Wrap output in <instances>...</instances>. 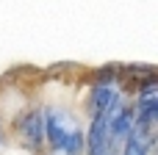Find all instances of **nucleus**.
Segmentation results:
<instances>
[{"label": "nucleus", "instance_id": "f257e3e1", "mask_svg": "<svg viewBox=\"0 0 158 155\" xmlns=\"http://www.w3.org/2000/svg\"><path fill=\"white\" fill-rule=\"evenodd\" d=\"M42 130L50 141L53 150L64 155H81L83 150V136H81V128L75 125V119L58 108H50L42 119Z\"/></svg>", "mask_w": 158, "mask_h": 155}, {"label": "nucleus", "instance_id": "f03ea898", "mask_svg": "<svg viewBox=\"0 0 158 155\" xmlns=\"http://www.w3.org/2000/svg\"><path fill=\"white\" fill-rule=\"evenodd\" d=\"M156 116H158V89L156 86H147L142 92V97H139V108H136V119L133 122H136V128H142V130L150 133Z\"/></svg>", "mask_w": 158, "mask_h": 155}, {"label": "nucleus", "instance_id": "7ed1b4c3", "mask_svg": "<svg viewBox=\"0 0 158 155\" xmlns=\"http://www.w3.org/2000/svg\"><path fill=\"white\" fill-rule=\"evenodd\" d=\"M125 139H128L125 155H150V133H147V130H142V128L133 125Z\"/></svg>", "mask_w": 158, "mask_h": 155}, {"label": "nucleus", "instance_id": "20e7f679", "mask_svg": "<svg viewBox=\"0 0 158 155\" xmlns=\"http://www.w3.org/2000/svg\"><path fill=\"white\" fill-rule=\"evenodd\" d=\"M22 133H25V139H28L31 144H36V141L42 139V119H39V114H31V116L22 122Z\"/></svg>", "mask_w": 158, "mask_h": 155}]
</instances>
